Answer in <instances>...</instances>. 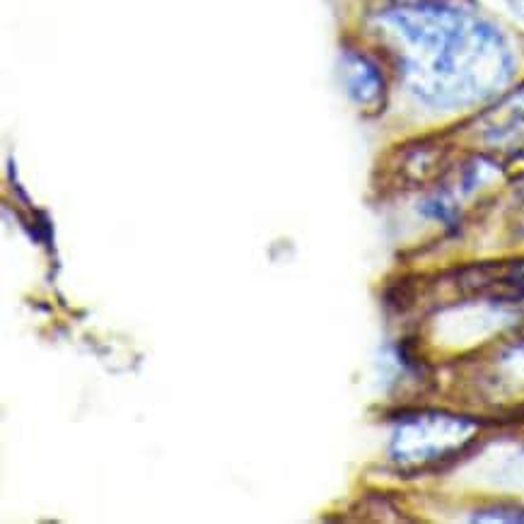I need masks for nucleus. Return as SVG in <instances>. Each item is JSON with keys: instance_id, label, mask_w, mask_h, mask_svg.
<instances>
[{"instance_id": "obj_1", "label": "nucleus", "mask_w": 524, "mask_h": 524, "mask_svg": "<svg viewBox=\"0 0 524 524\" xmlns=\"http://www.w3.org/2000/svg\"><path fill=\"white\" fill-rule=\"evenodd\" d=\"M382 73L375 63L363 56L348 58V90L360 104H375L382 97Z\"/></svg>"}, {"instance_id": "obj_2", "label": "nucleus", "mask_w": 524, "mask_h": 524, "mask_svg": "<svg viewBox=\"0 0 524 524\" xmlns=\"http://www.w3.org/2000/svg\"><path fill=\"white\" fill-rule=\"evenodd\" d=\"M479 522H524V508H508V505H496V508L479 510L474 515Z\"/></svg>"}]
</instances>
